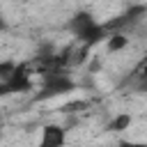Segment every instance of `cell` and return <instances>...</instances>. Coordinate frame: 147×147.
Segmentation results:
<instances>
[{
	"label": "cell",
	"mask_w": 147,
	"mask_h": 147,
	"mask_svg": "<svg viewBox=\"0 0 147 147\" xmlns=\"http://www.w3.org/2000/svg\"><path fill=\"white\" fill-rule=\"evenodd\" d=\"M67 30H69L83 46H87V48H92V46H96L99 41H103L106 37H110V32L106 30V25H103V23H96L90 11H76V14L69 18Z\"/></svg>",
	"instance_id": "obj_1"
},
{
	"label": "cell",
	"mask_w": 147,
	"mask_h": 147,
	"mask_svg": "<svg viewBox=\"0 0 147 147\" xmlns=\"http://www.w3.org/2000/svg\"><path fill=\"white\" fill-rule=\"evenodd\" d=\"M136 90L142 92V94H147V76L145 78H136Z\"/></svg>",
	"instance_id": "obj_11"
},
{
	"label": "cell",
	"mask_w": 147,
	"mask_h": 147,
	"mask_svg": "<svg viewBox=\"0 0 147 147\" xmlns=\"http://www.w3.org/2000/svg\"><path fill=\"white\" fill-rule=\"evenodd\" d=\"M32 71H34V67L30 64V62H18L16 64V69H14V74L7 78V80H2L0 83V94H21V92H30L32 90Z\"/></svg>",
	"instance_id": "obj_3"
},
{
	"label": "cell",
	"mask_w": 147,
	"mask_h": 147,
	"mask_svg": "<svg viewBox=\"0 0 147 147\" xmlns=\"http://www.w3.org/2000/svg\"><path fill=\"white\" fill-rule=\"evenodd\" d=\"M145 14H147V7H145V5H131L124 14L115 16L113 21H108V23H103V25H106V30H108L110 34H113V32H124V30L138 25Z\"/></svg>",
	"instance_id": "obj_4"
},
{
	"label": "cell",
	"mask_w": 147,
	"mask_h": 147,
	"mask_svg": "<svg viewBox=\"0 0 147 147\" xmlns=\"http://www.w3.org/2000/svg\"><path fill=\"white\" fill-rule=\"evenodd\" d=\"M74 90H76L74 78L67 71H55V74L41 76V90L37 94V101H46V99H53V96H60V94H67Z\"/></svg>",
	"instance_id": "obj_2"
},
{
	"label": "cell",
	"mask_w": 147,
	"mask_h": 147,
	"mask_svg": "<svg viewBox=\"0 0 147 147\" xmlns=\"http://www.w3.org/2000/svg\"><path fill=\"white\" fill-rule=\"evenodd\" d=\"M129 46V37L124 32H113L108 37V53H119Z\"/></svg>",
	"instance_id": "obj_7"
},
{
	"label": "cell",
	"mask_w": 147,
	"mask_h": 147,
	"mask_svg": "<svg viewBox=\"0 0 147 147\" xmlns=\"http://www.w3.org/2000/svg\"><path fill=\"white\" fill-rule=\"evenodd\" d=\"M131 122H133V117L129 115V113H119V115H115L110 122H108V131H113V133H119V131H124V129H129L131 126Z\"/></svg>",
	"instance_id": "obj_6"
},
{
	"label": "cell",
	"mask_w": 147,
	"mask_h": 147,
	"mask_svg": "<svg viewBox=\"0 0 147 147\" xmlns=\"http://www.w3.org/2000/svg\"><path fill=\"white\" fill-rule=\"evenodd\" d=\"M145 60H147V57H145Z\"/></svg>",
	"instance_id": "obj_12"
},
{
	"label": "cell",
	"mask_w": 147,
	"mask_h": 147,
	"mask_svg": "<svg viewBox=\"0 0 147 147\" xmlns=\"http://www.w3.org/2000/svg\"><path fill=\"white\" fill-rule=\"evenodd\" d=\"M117 147H147V142H136V140H119Z\"/></svg>",
	"instance_id": "obj_10"
},
{
	"label": "cell",
	"mask_w": 147,
	"mask_h": 147,
	"mask_svg": "<svg viewBox=\"0 0 147 147\" xmlns=\"http://www.w3.org/2000/svg\"><path fill=\"white\" fill-rule=\"evenodd\" d=\"M83 108H87V101H83V99H76V101H71V103H64L60 110H62V113H80Z\"/></svg>",
	"instance_id": "obj_9"
},
{
	"label": "cell",
	"mask_w": 147,
	"mask_h": 147,
	"mask_svg": "<svg viewBox=\"0 0 147 147\" xmlns=\"http://www.w3.org/2000/svg\"><path fill=\"white\" fill-rule=\"evenodd\" d=\"M14 69H16V62L2 60V62H0V80H7V78L14 74Z\"/></svg>",
	"instance_id": "obj_8"
},
{
	"label": "cell",
	"mask_w": 147,
	"mask_h": 147,
	"mask_svg": "<svg viewBox=\"0 0 147 147\" xmlns=\"http://www.w3.org/2000/svg\"><path fill=\"white\" fill-rule=\"evenodd\" d=\"M64 142H67V131L60 124H46L41 129L39 147H64Z\"/></svg>",
	"instance_id": "obj_5"
}]
</instances>
